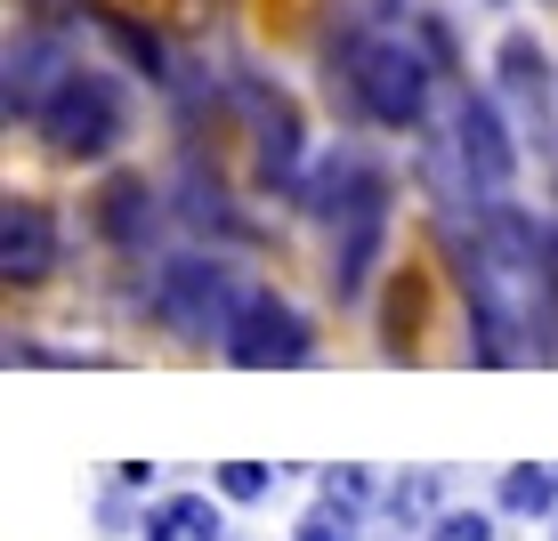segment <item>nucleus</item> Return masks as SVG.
Listing matches in <instances>:
<instances>
[{
	"mask_svg": "<svg viewBox=\"0 0 558 541\" xmlns=\"http://www.w3.org/2000/svg\"><path fill=\"white\" fill-rule=\"evenodd\" d=\"M307 210L324 226H340V259H332V292L356 299L364 275H373V250H380V226H389V179H380L364 153H332L307 186Z\"/></svg>",
	"mask_w": 558,
	"mask_h": 541,
	"instance_id": "1",
	"label": "nucleus"
},
{
	"mask_svg": "<svg viewBox=\"0 0 558 541\" xmlns=\"http://www.w3.org/2000/svg\"><path fill=\"white\" fill-rule=\"evenodd\" d=\"M340 65H349L356 106L373 113L380 130H421V122H429V57H421L413 41H389V33H356Z\"/></svg>",
	"mask_w": 558,
	"mask_h": 541,
	"instance_id": "2",
	"label": "nucleus"
},
{
	"mask_svg": "<svg viewBox=\"0 0 558 541\" xmlns=\"http://www.w3.org/2000/svg\"><path fill=\"white\" fill-rule=\"evenodd\" d=\"M41 122V146L65 153V162H98V153L122 138V89L106 82V73H82L73 65L65 82L49 89V106L33 113Z\"/></svg>",
	"mask_w": 558,
	"mask_h": 541,
	"instance_id": "3",
	"label": "nucleus"
},
{
	"mask_svg": "<svg viewBox=\"0 0 558 541\" xmlns=\"http://www.w3.org/2000/svg\"><path fill=\"white\" fill-rule=\"evenodd\" d=\"M227 364L243 372H276V364H316V332L292 299L276 292H243L235 299V323H227Z\"/></svg>",
	"mask_w": 558,
	"mask_h": 541,
	"instance_id": "4",
	"label": "nucleus"
},
{
	"mask_svg": "<svg viewBox=\"0 0 558 541\" xmlns=\"http://www.w3.org/2000/svg\"><path fill=\"white\" fill-rule=\"evenodd\" d=\"M235 299H243V292L227 283L219 259H170L162 283H154V316H162L179 340H210V332L227 340V323H235Z\"/></svg>",
	"mask_w": 558,
	"mask_h": 541,
	"instance_id": "5",
	"label": "nucleus"
},
{
	"mask_svg": "<svg viewBox=\"0 0 558 541\" xmlns=\"http://www.w3.org/2000/svg\"><path fill=\"white\" fill-rule=\"evenodd\" d=\"M453 153H461V170H470V186H510V170H518V146H510V130H502V113H494V98H477V89H461V106H453Z\"/></svg>",
	"mask_w": 558,
	"mask_h": 541,
	"instance_id": "6",
	"label": "nucleus"
},
{
	"mask_svg": "<svg viewBox=\"0 0 558 541\" xmlns=\"http://www.w3.org/2000/svg\"><path fill=\"white\" fill-rule=\"evenodd\" d=\"M49 267H57V219L41 202L9 195L0 202V275H9L16 292H33V283H49Z\"/></svg>",
	"mask_w": 558,
	"mask_h": 541,
	"instance_id": "7",
	"label": "nucleus"
},
{
	"mask_svg": "<svg viewBox=\"0 0 558 541\" xmlns=\"http://www.w3.org/2000/svg\"><path fill=\"white\" fill-rule=\"evenodd\" d=\"M252 122H259V179L292 186L300 179V113L283 98H267V89H252Z\"/></svg>",
	"mask_w": 558,
	"mask_h": 541,
	"instance_id": "8",
	"label": "nucleus"
},
{
	"mask_svg": "<svg viewBox=\"0 0 558 541\" xmlns=\"http://www.w3.org/2000/svg\"><path fill=\"white\" fill-rule=\"evenodd\" d=\"M65 73H73V65H57V49H49V41H16V49H9V122H16V113L33 122Z\"/></svg>",
	"mask_w": 558,
	"mask_h": 541,
	"instance_id": "9",
	"label": "nucleus"
},
{
	"mask_svg": "<svg viewBox=\"0 0 558 541\" xmlns=\"http://www.w3.org/2000/svg\"><path fill=\"white\" fill-rule=\"evenodd\" d=\"M98 226H106L113 250H146V235H154V195H146V179H106Z\"/></svg>",
	"mask_w": 558,
	"mask_h": 541,
	"instance_id": "10",
	"label": "nucleus"
},
{
	"mask_svg": "<svg viewBox=\"0 0 558 541\" xmlns=\"http://www.w3.org/2000/svg\"><path fill=\"white\" fill-rule=\"evenodd\" d=\"M494 73H502V89H510L526 113H550V57H543L534 33H510V41L494 49Z\"/></svg>",
	"mask_w": 558,
	"mask_h": 541,
	"instance_id": "11",
	"label": "nucleus"
},
{
	"mask_svg": "<svg viewBox=\"0 0 558 541\" xmlns=\"http://www.w3.org/2000/svg\"><path fill=\"white\" fill-rule=\"evenodd\" d=\"M146 541H227V526L210 509V493H162L146 509Z\"/></svg>",
	"mask_w": 558,
	"mask_h": 541,
	"instance_id": "12",
	"label": "nucleus"
},
{
	"mask_svg": "<svg viewBox=\"0 0 558 541\" xmlns=\"http://www.w3.org/2000/svg\"><path fill=\"white\" fill-rule=\"evenodd\" d=\"M510 517H558V460H518L502 469V485H494Z\"/></svg>",
	"mask_w": 558,
	"mask_h": 541,
	"instance_id": "13",
	"label": "nucleus"
},
{
	"mask_svg": "<svg viewBox=\"0 0 558 541\" xmlns=\"http://www.w3.org/2000/svg\"><path fill=\"white\" fill-rule=\"evenodd\" d=\"M437 501H446V469H413V477H397V485H389V517H397V526H421V517H446Z\"/></svg>",
	"mask_w": 558,
	"mask_h": 541,
	"instance_id": "14",
	"label": "nucleus"
},
{
	"mask_svg": "<svg viewBox=\"0 0 558 541\" xmlns=\"http://www.w3.org/2000/svg\"><path fill=\"white\" fill-rule=\"evenodd\" d=\"M292 541H364L356 533V509H340V501H307V509H300V526H292Z\"/></svg>",
	"mask_w": 558,
	"mask_h": 541,
	"instance_id": "15",
	"label": "nucleus"
},
{
	"mask_svg": "<svg viewBox=\"0 0 558 541\" xmlns=\"http://www.w3.org/2000/svg\"><path fill=\"white\" fill-rule=\"evenodd\" d=\"M210 485H219V501L252 509V501H267V493H276V469H267V460H227V469L210 477Z\"/></svg>",
	"mask_w": 558,
	"mask_h": 541,
	"instance_id": "16",
	"label": "nucleus"
},
{
	"mask_svg": "<svg viewBox=\"0 0 558 541\" xmlns=\"http://www.w3.org/2000/svg\"><path fill=\"white\" fill-rule=\"evenodd\" d=\"M324 501H340V509H356V517H364L373 501H389V493H380L364 469H324Z\"/></svg>",
	"mask_w": 558,
	"mask_h": 541,
	"instance_id": "17",
	"label": "nucleus"
},
{
	"mask_svg": "<svg viewBox=\"0 0 558 541\" xmlns=\"http://www.w3.org/2000/svg\"><path fill=\"white\" fill-rule=\"evenodd\" d=\"M429 541H494V517L486 509H446V517H429Z\"/></svg>",
	"mask_w": 558,
	"mask_h": 541,
	"instance_id": "18",
	"label": "nucleus"
},
{
	"mask_svg": "<svg viewBox=\"0 0 558 541\" xmlns=\"http://www.w3.org/2000/svg\"><path fill=\"white\" fill-rule=\"evenodd\" d=\"M113 485H130V493H146V485H154V469H146V460H122V469H113Z\"/></svg>",
	"mask_w": 558,
	"mask_h": 541,
	"instance_id": "19",
	"label": "nucleus"
}]
</instances>
